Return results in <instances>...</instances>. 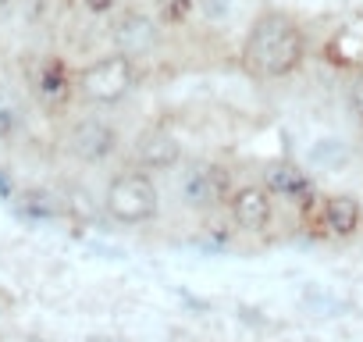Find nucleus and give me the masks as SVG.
<instances>
[{
	"instance_id": "f257e3e1",
	"label": "nucleus",
	"mask_w": 363,
	"mask_h": 342,
	"mask_svg": "<svg viewBox=\"0 0 363 342\" xmlns=\"http://www.w3.org/2000/svg\"><path fill=\"white\" fill-rule=\"evenodd\" d=\"M307 36L299 21L285 11H264L253 18V26L242 39V64L253 79L278 82L303 68Z\"/></svg>"
},
{
	"instance_id": "f03ea898",
	"label": "nucleus",
	"mask_w": 363,
	"mask_h": 342,
	"mask_svg": "<svg viewBox=\"0 0 363 342\" xmlns=\"http://www.w3.org/2000/svg\"><path fill=\"white\" fill-rule=\"evenodd\" d=\"M103 207L118 225H146L160 214V192L146 175V168H132L111 179L103 192Z\"/></svg>"
},
{
	"instance_id": "7ed1b4c3",
	"label": "nucleus",
	"mask_w": 363,
	"mask_h": 342,
	"mask_svg": "<svg viewBox=\"0 0 363 342\" xmlns=\"http://www.w3.org/2000/svg\"><path fill=\"white\" fill-rule=\"evenodd\" d=\"M136 79H139L136 57L118 50V54H107L93 64H85L82 75L75 79V90L90 103H118L136 90Z\"/></svg>"
},
{
	"instance_id": "20e7f679",
	"label": "nucleus",
	"mask_w": 363,
	"mask_h": 342,
	"mask_svg": "<svg viewBox=\"0 0 363 342\" xmlns=\"http://www.w3.org/2000/svg\"><path fill=\"white\" fill-rule=\"evenodd\" d=\"M64 150L85 164H100L118 150V128L103 118H79L64 132Z\"/></svg>"
},
{
	"instance_id": "39448f33",
	"label": "nucleus",
	"mask_w": 363,
	"mask_h": 342,
	"mask_svg": "<svg viewBox=\"0 0 363 342\" xmlns=\"http://www.w3.org/2000/svg\"><path fill=\"white\" fill-rule=\"evenodd\" d=\"M182 200L192 210H214L231 200V179L221 164H192L182 175Z\"/></svg>"
},
{
	"instance_id": "423d86ee",
	"label": "nucleus",
	"mask_w": 363,
	"mask_h": 342,
	"mask_svg": "<svg viewBox=\"0 0 363 342\" xmlns=\"http://www.w3.org/2000/svg\"><path fill=\"white\" fill-rule=\"evenodd\" d=\"M228 207L242 232H267L274 221V192L267 185H239L231 192Z\"/></svg>"
},
{
	"instance_id": "0eeeda50",
	"label": "nucleus",
	"mask_w": 363,
	"mask_h": 342,
	"mask_svg": "<svg viewBox=\"0 0 363 342\" xmlns=\"http://www.w3.org/2000/svg\"><path fill=\"white\" fill-rule=\"evenodd\" d=\"M157 39H160L157 21L149 14H143V11H125L114 21V43H118V50L128 54V57H146L149 50L157 47Z\"/></svg>"
},
{
	"instance_id": "6e6552de",
	"label": "nucleus",
	"mask_w": 363,
	"mask_h": 342,
	"mask_svg": "<svg viewBox=\"0 0 363 342\" xmlns=\"http://www.w3.org/2000/svg\"><path fill=\"white\" fill-rule=\"evenodd\" d=\"M264 185L274 192V197L292 200V203H310V197H313V179H310L299 164H292V161H274V164H267Z\"/></svg>"
},
{
	"instance_id": "1a4fd4ad",
	"label": "nucleus",
	"mask_w": 363,
	"mask_h": 342,
	"mask_svg": "<svg viewBox=\"0 0 363 342\" xmlns=\"http://www.w3.org/2000/svg\"><path fill=\"white\" fill-rule=\"evenodd\" d=\"M136 161L146 171H164V168H175L182 161V143L164 132V128H149L136 139Z\"/></svg>"
},
{
	"instance_id": "9d476101",
	"label": "nucleus",
	"mask_w": 363,
	"mask_h": 342,
	"mask_svg": "<svg viewBox=\"0 0 363 342\" xmlns=\"http://www.w3.org/2000/svg\"><path fill=\"white\" fill-rule=\"evenodd\" d=\"M360 221H363V207L356 197L349 192H335L320 203V225L328 228V235L335 239H349V235L360 232Z\"/></svg>"
},
{
	"instance_id": "9b49d317",
	"label": "nucleus",
	"mask_w": 363,
	"mask_h": 342,
	"mask_svg": "<svg viewBox=\"0 0 363 342\" xmlns=\"http://www.w3.org/2000/svg\"><path fill=\"white\" fill-rule=\"evenodd\" d=\"M36 93H39L43 100H50V103L68 100V93H72V79H68V72H64V64L50 61L47 68L39 72V79H36Z\"/></svg>"
},
{
	"instance_id": "f8f14e48",
	"label": "nucleus",
	"mask_w": 363,
	"mask_h": 342,
	"mask_svg": "<svg viewBox=\"0 0 363 342\" xmlns=\"http://www.w3.org/2000/svg\"><path fill=\"white\" fill-rule=\"evenodd\" d=\"M25 128V107L11 90H0V143H11Z\"/></svg>"
},
{
	"instance_id": "ddd939ff",
	"label": "nucleus",
	"mask_w": 363,
	"mask_h": 342,
	"mask_svg": "<svg viewBox=\"0 0 363 342\" xmlns=\"http://www.w3.org/2000/svg\"><path fill=\"white\" fill-rule=\"evenodd\" d=\"M157 11L164 26H182L192 14V0H157Z\"/></svg>"
},
{
	"instance_id": "4468645a",
	"label": "nucleus",
	"mask_w": 363,
	"mask_h": 342,
	"mask_svg": "<svg viewBox=\"0 0 363 342\" xmlns=\"http://www.w3.org/2000/svg\"><path fill=\"white\" fill-rule=\"evenodd\" d=\"M82 4H85V8H90L93 14H107V11H111V8H114V0H82Z\"/></svg>"
},
{
	"instance_id": "2eb2a0df",
	"label": "nucleus",
	"mask_w": 363,
	"mask_h": 342,
	"mask_svg": "<svg viewBox=\"0 0 363 342\" xmlns=\"http://www.w3.org/2000/svg\"><path fill=\"white\" fill-rule=\"evenodd\" d=\"M353 103H356V111H360V118H363V72H360V79H356V86H353Z\"/></svg>"
}]
</instances>
